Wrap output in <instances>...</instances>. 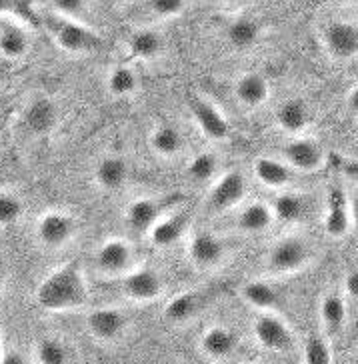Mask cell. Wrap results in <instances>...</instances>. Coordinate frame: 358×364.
Wrapping results in <instances>:
<instances>
[{"label": "cell", "instance_id": "obj_46", "mask_svg": "<svg viewBox=\"0 0 358 364\" xmlns=\"http://www.w3.org/2000/svg\"><path fill=\"white\" fill-rule=\"evenodd\" d=\"M0 356H2V331H0Z\"/></svg>", "mask_w": 358, "mask_h": 364}, {"label": "cell", "instance_id": "obj_20", "mask_svg": "<svg viewBox=\"0 0 358 364\" xmlns=\"http://www.w3.org/2000/svg\"><path fill=\"white\" fill-rule=\"evenodd\" d=\"M92 178L102 193H119L131 181V164L120 154H107L97 162Z\"/></svg>", "mask_w": 358, "mask_h": 364}, {"label": "cell", "instance_id": "obj_1", "mask_svg": "<svg viewBox=\"0 0 358 364\" xmlns=\"http://www.w3.org/2000/svg\"><path fill=\"white\" fill-rule=\"evenodd\" d=\"M34 299L46 312L80 311L88 302V284L82 267L76 260L63 262L44 277Z\"/></svg>", "mask_w": 358, "mask_h": 364}, {"label": "cell", "instance_id": "obj_15", "mask_svg": "<svg viewBox=\"0 0 358 364\" xmlns=\"http://www.w3.org/2000/svg\"><path fill=\"white\" fill-rule=\"evenodd\" d=\"M168 213V206L164 198H154V196H139L129 203L124 208V225L132 235H148L151 228L161 216Z\"/></svg>", "mask_w": 358, "mask_h": 364}, {"label": "cell", "instance_id": "obj_37", "mask_svg": "<svg viewBox=\"0 0 358 364\" xmlns=\"http://www.w3.org/2000/svg\"><path fill=\"white\" fill-rule=\"evenodd\" d=\"M0 14L9 16L18 22L36 24V12H34V0H0Z\"/></svg>", "mask_w": 358, "mask_h": 364}, {"label": "cell", "instance_id": "obj_7", "mask_svg": "<svg viewBox=\"0 0 358 364\" xmlns=\"http://www.w3.org/2000/svg\"><path fill=\"white\" fill-rule=\"evenodd\" d=\"M246 194H249V182H246V176L242 172H222L210 182L207 206L217 215L232 213L246 200Z\"/></svg>", "mask_w": 358, "mask_h": 364}, {"label": "cell", "instance_id": "obj_39", "mask_svg": "<svg viewBox=\"0 0 358 364\" xmlns=\"http://www.w3.org/2000/svg\"><path fill=\"white\" fill-rule=\"evenodd\" d=\"M50 6L55 14L68 16V18H80L87 11V0H50Z\"/></svg>", "mask_w": 358, "mask_h": 364}, {"label": "cell", "instance_id": "obj_19", "mask_svg": "<svg viewBox=\"0 0 358 364\" xmlns=\"http://www.w3.org/2000/svg\"><path fill=\"white\" fill-rule=\"evenodd\" d=\"M252 174L256 182L268 191H286L294 182L296 172L281 156H261L252 164Z\"/></svg>", "mask_w": 358, "mask_h": 364}, {"label": "cell", "instance_id": "obj_24", "mask_svg": "<svg viewBox=\"0 0 358 364\" xmlns=\"http://www.w3.org/2000/svg\"><path fill=\"white\" fill-rule=\"evenodd\" d=\"M31 50V36L24 24L9 16H0V56L21 60Z\"/></svg>", "mask_w": 358, "mask_h": 364}, {"label": "cell", "instance_id": "obj_28", "mask_svg": "<svg viewBox=\"0 0 358 364\" xmlns=\"http://www.w3.org/2000/svg\"><path fill=\"white\" fill-rule=\"evenodd\" d=\"M126 48L132 58L142 60V63H154L164 54L166 43L164 36L154 28H139L129 36Z\"/></svg>", "mask_w": 358, "mask_h": 364}, {"label": "cell", "instance_id": "obj_16", "mask_svg": "<svg viewBox=\"0 0 358 364\" xmlns=\"http://www.w3.org/2000/svg\"><path fill=\"white\" fill-rule=\"evenodd\" d=\"M60 107L53 97H36L22 112V124L33 136H46L58 127Z\"/></svg>", "mask_w": 358, "mask_h": 364}, {"label": "cell", "instance_id": "obj_30", "mask_svg": "<svg viewBox=\"0 0 358 364\" xmlns=\"http://www.w3.org/2000/svg\"><path fill=\"white\" fill-rule=\"evenodd\" d=\"M261 24L252 16H237L224 28V38L234 50H250L261 41Z\"/></svg>", "mask_w": 358, "mask_h": 364}, {"label": "cell", "instance_id": "obj_45", "mask_svg": "<svg viewBox=\"0 0 358 364\" xmlns=\"http://www.w3.org/2000/svg\"><path fill=\"white\" fill-rule=\"evenodd\" d=\"M4 299V280L0 279V302Z\"/></svg>", "mask_w": 358, "mask_h": 364}, {"label": "cell", "instance_id": "obj_18", "mask_svg": "<svg viewBox=\"0 0 358 364\" xmlns=\"http://www.w3.org/2000/svg\"><path fill=\"white\" fill-rule=\"evenodd\" d=\"M274 223H276V218L272 213L271 203H264V200L242 203L234 215V228L249 236L268 232Z\"/></svg>", "mask_w": 358, "mask_h": 364}, {"label": "cell", "instance_id": "obj_13", "mask_svg": "<svg viewBox=\"0 0 358 364\" xmlns=\"http://www.w3.org/2000/svg\"><path fill=\"white\" fill-rule=\"evenodd\" d=\"M190 107V117L195 120L196 129L200 130V134L210 142H224L230 136V124H228L227 114L207 97L190 98L188 102Z\"/></svg>", "mask_w": 358, "mask_h": 364}, {"label": "cell", "instance_id": "obj_6", "mask_svg": "<svg viewBox=\"0 0 358 364\" xmlns=\"http://www.w3.org/2000/svg\"><path fill=\"white\" fill-rule=\"evenodd\" d=\"M78 235V220L66 210H46L36 218L34 236L46 250L66 248Z\"/></svg>", "mask_w": 358, "mask_h": 364}, {"label": "cell", "instance_id": "obj_4", "mask_svg": "<svg viewBox=\"0 0 358 364\" xmlns=\"http://www.w3.org/2000/svg\"><path fill=\"white\" fill-rule=\"evenodd\" d=\"M252 336L266 353L291 354L296 350V336L293 328L276 314V311L256 312L252 321Z\"/></svg>", "mask_w": 358, "mask_h": 364}, {"label": "cell", "instance_id": "obj_42", "mask_svg": "<svg viewBox=\"0 0 358 364\" xmlns=\"http://www.w3.org/2000/svg\"><path fill=\"white\" fill-rule=\"evenodd\" d=\"M24 360H28V356H24L21 353H12V350H2V356H0V363H24Z\"/></svg>", "mask_w": 358, "mask_h": 364}, {"label": "cell", "instance_id": "obj_27", "mask_svg": "<svg viewBox=\"0 0 358 364\" xmlns=\"http://www.w3.org/2000/svg\"><path fill=\"white\" fill-rule=\"evenodd\" d=\"M271 206L276 223H283V225H296L308 216V198L304 194L294 193L291 188L278 191L272 198Z\"/></svg>", "mask_w": 358, "mask_h": 364}, {"label": "cell", "instance_id": "obj_47", "mask_svg": "<svg viewBox=\"0 0 358 364\" xmlns=\"http://www.w3.org/2000/svg\"><path fill=\"white\" fill-rule=\"evenodd\" d=\"M208 2H217L218 4V2H227V0H208Z\"/></svg>", "mask_w": 358, "mask_h": 364}, {"label": "cell", "instance_id": "obj_14", "mask_svg": "<svg viewBox=\"0 0 358 364\" xmlns=\"http://www.w3.org/2000/svg\"><path fill=\"white\" fill-rule=\"evenodd\" d=\"M240 346L237 332L227 324H210L198 336V353L210 363L230 360Z\"/></svg>", "mask_w": 358, "mask_h": 364}, {"label": "cell", "instance_id": "obj_36", "mask_svg": "<svg viewBox=\"0 0 358 364\" xmlns=\"http://www.w3.org/2000/svg\"><path fill=\"white\" fill-rule=\"evenodd\" d=\"M24 216V203L12 191H0V228H11Z\"/></svg>", "mask_w": 358, "mask_h": 364}, {"label": "cell", "instance_id": "obj_2", "mask_svg": "<svg viewBox=\"0 0 358 364\" xmlns=\"http://www.w3.org/2000/svg\"><path fill=\"white\" fill-rule=\"evenodd\" d=\"M53 43L68 54H94L104 48V38L78 18L50 14L44 18Z\"/></svg>", "mask_w": 358, "mask_h": 364}, {"label": "cell", "instance_id": "obj_21", "mask_svg": "<svg viewBox=\"0 0 358 364\" xmlns=\"http://www.w3.org/2000/svg\"><path fill=\"white\" fill-rule=\"evenodd\" d=\"M234 98L246 110H256L264 107L271 98V82L261 73H244L234 82Z\"/></svg>", "mask_w": 358, "mask_h": 364}, {"label": "cell", "instance_id": "obj_33", "mask_svg": "<svg viewBox=\"0 0 358 364\" xmlns=\"http://www.w3.org/2000/svg\"><path fill=\"white\" fill-rule=\"evenodd\" d=\"M220 174V159L215 150H200L186 162V176L195 184H210Z\"/></svg>", "mask_w": 358, "mask_h": 364}, {"label": "cell", "instance_id": "obj_8", "mask_svg": "<svg viewBox=\"0 0 358 364\" xmlns=\"http://www.w3.org/2000/svg\"><path fill=\"white\" fill-rule=\"evenodd\" d=\"M120 294L122 299L136 304H151L164 296L166 282L164 277L151 267H134L120 277Z\"/></svg>", "mask_w": 358, "mask_h": 364}, {"label": "cell", "instance_id": "obj_9", "mask_svg": "<svg viewBox=\"0 0 358 364\" xmlns=\"http://www.w3.org/2000/svg\"><path fill=\"white\" fill-rule=\"evenodd\" d=\"M134 247L126 238L110 236L98 245L92 262L98 274L107 279H120L134 268Z\"/></svg>", "mask_w": 358, "mask_h": 364}, {"label": "cell", "instance_id": "obj_38", "mask_svg": "<svg viewBox=\"0 0 358 364\" xmlns=\"http://www.w3.org/2000/svg\"><path fill=\"white\" fill-rule=\"evenodd\" d=\"M146 9L152 16L166 21L185 12L186 0H146Z\"/></svg>", "mask_w": 358, "mask_h": 364}, {"label": "cell", "instance_id": "obj_34", "mask_svg": "<svg viewBox=\"0 0 358 364\" xmlns=\"http://www.w3.org/2000/svg\"><path fill=\"white\" fill-rule=\"evenodd\" d=\"M303 360L308 364H328L335 360L332 344L326 332H316L306 338L303 346Z\"/></svg>", "mask_w": 358, "mask_h": 364}, {"label": "cell", "instance_id": "obj_41", "mask_svg": "<svg viewBox=\"0 0 358 364\" xmlns=\"http://www.w3.org/2000/svg\"><path fill=\"white\" fill-rule=\"evenodd\" d=\"M347 107H348V110L354 114V117H358V82L352 86L350 90H348Z\"/></svg>", "mask_w": 358, "mask_h": 364}, {"label": "cell", "instance_id": "obj_17", "mask_svg": "<svg viewBox=\"0 0 358 364\" xmlns=\"http://www.w3.org/2000/svg\"><path fill=\"white\" fill-rule=\"evenodd\" d=\"M322 225H325V232L330 238H345L350 232V228H354L350 215V198L340 186L330 188L328 193Z\"/></svg>", "mask_w": 358, "mask_h": 364}, {"label": "cell", "instance_id": "obj_3", "mask_svg": "<svg viewBox=\"0 0 358 364\" xmlns=\"http://www.w3.org/2000/svg\"><path fill=\"white\" fill-rule=\"evenodd\" d=\"M313 260V247L303 236L288 235L278 238L264 257V267L272 274H294L300 272Z\"/></svg>", "mask_w": 358, "mask_h": 364}, {"label": "cell", "instance_id": "obj_31", "mask_svg": "<svg viewBox=\"0 0 358 364\" xmlns=\"http://www.w3.org/2000/svg\"><path fill=\"white\" fill-rule=\"evenodd\" d=\"M141 88V78L131 65H116L107 75V92L116 100L132 98Z\"/></svg>", "mask_w": 358, "mask_h": 364}, {"label": "cell", "instance_id": "obj_43", "mask_svg": "<svg viewBox=\"0 0 358 364\" xmlns=\"http://www.w3.org/2000/svg\"><path fill=\"white\" fill-rule=\"evenodd\" d=\"M348 198H350V215H352V226H357L358 228V191L357 193L348 194Z\"/></svg>", "mask_w": 358, "mask_h": 364}, {"label": "cell", "instance_id": "obj_11", "mask_svg": "<svg viewBox=\"0 0 358 364\" xmlns=\"http://www.w3.org/2000/svg\"><path fill=\"white\" fill-rule=\"evenodd\" d=\"M278 156L296 174H313V172H318L325 166L326 150L316 139L298 134L284 144Z\"/></svg>", "mask_w": 358, "mask_h": 364}, {"label": "cell", "instance_id": "obj_26", "mask_svg": "<svg viewBox=\"0 0 358 364\" xmlns=\"http://www.w3.org/2000/svg\"><path fill=\"white\" fill-rule=\"evenodd\" d=\"M318 316H320V322H322V332H326L328 336L338 334L342 331L348 316V304L345 292L335 289L325 292L320 302H318Z\"/></svg>", "mask_w": 358, "mask_h": 364}, {"label": "cell", "instance_id": "obj_22", "mask_svg": "<svg viewBox=\"0 0 358 364\" xmlns=\"http://www.w3.org/2000/svg\"><path fill=\"white\" fill-rule=\"evenodd\" d=\"M274 124L288 136L304 134L310 124V110L303 98H286L274 110Z\"/></svg>", "mask_w": 358, "mask_h": 364}, {"label": "cell", "instance_id": "obj_5", "mask_svg": "<svg viewBox=\"0 0 358 364\" xmlns=\"http://www.w3.org/2000/svg\"><path fill=\"white\" fill-rule=\"evenodd\" d=\"M186 255L196 270L212 272L227 262L230 257V247L222 235L210 232V230H196L188 238Z\"/></svg>", "mask_w": 358, "mask_h": 364}, {"label": "cell", "instance_id": "obj_29", "mask_svg": "<svg viewBox=\"0 0 358 364\" xmlns=\"http://www.w3.org/2000/svg\"><path fill=\"white\" fill-rule=\"evenodd\" d=\"M202 309V296L196 290H185L174 294L173 299L166 300L164 304V318L174 324V326H183L188 324L198 316V312Z\"/></svg>", "mask_w": 358, "mask_h": 364}, {"label": "cell", "instance_id": "obj_25", "mask_svg": "<svg viewBox=\"0 0 358 364\" xmlns=\"http://www.w3.org/2000/svg\"><path fill=\"white\" fill-rule=\"evenodd\" d=\"M185 146V136L176 127L158 124L148 132V149L161 161H174V159L183 156Z\"/></svg>", "mask_w": 358, "mask_h": 364}, {"label": "cell", "instance_id": "obj_40", "mask_svg": "<svg viewBox=\"0 0 358 364\" xmlns=\"http://www.w3.org/2000/svg\"><path fill=\"white\" fill-rule=\"evenodd\" d=\"M342 289H345V296L347 299L358 302V267L352 268L347 277H345Z\"/></svg>", "mask_w": 358, "mask_h": 364}, {"label": "cell", "instance_id": "obj_23", "mask_svg": "<svg viewBox=\"0 0 358 364\" xmlns=\"http://www.w3.org/2000/svg\"><path fill=\"white\" fill-rule=\"evenodd\" d=\"M188 232V218L183 213H166L161 220L152 226L148 232V240L154 248L166 250L176 247Z\"/></svg>", "mask_w": 358, "mask_h": 364}, {"label": "cell", "instance_id": "obj_35", "mask_svg": "<svg viewBox=\"0 0 358 364\" xmlns=\"http://www.w3.org/2000/svg\"><path fill=\"white\" fill-rule=\"evenodd\" d=\"M31 358L43 364H60L66 363L70 356H68V346L60 338L44 336V338H40L38 343L34 344V354Z\"/></svg>", "mask_w": 358, "mask_h": 364}, {"label": "cell", "instance_id": "obj_10", "mask_svg": "<svg viewBox=\"0 0 358 364\" xmlns=\"http://www.w3.org/2000/svg\"><path fill=\"white\" fill-rule=\"evenodd\" d=\"M88 334L100 344H116L131 331V316L116 306H98L85 318Z\"/></svg>", "mask_w": 358, "mask_h": 364}, {"label": "cell", "instance_id": "obj_32", "mask_svg": "<svg viewBox=\"0 0 358 364\" xmlns=\"http://www.w3.org/2000/svg\"><path fill=\"white\" fill-rule=\"evenodd\" d=\"M240 296L250 309H254L256 312L276 311L278 300H281L278 290L266 280H250V282H246L240 290Z\"/></svg>", "mask_w": 358, "mask_h": 364}, {"label": "cell", "instance_id": "obj_12", "mask_svg": "<svg viewBox=\"0 0 358 364\" xmlns=\"http://www.w3.org/2000/svg\"><path fill=\"white\" fill-rule=\"evenodd\" d=\"M322 44L328 56L337 63L358 58V24L345 18L330 21L322 31Z\"/></svg>", "mask_w": 358, "mask_h": 364}, {"label": "cell", "instance_id": "obj_44", "mask_svg": "<svg viewBox=\"0 0 358 364\" xmlns=\"http://www.w3.org/2000/svg\"><path fill=\"white\" fill-rule=\"evenodd\" d=\"M347 172L350 176H357L358 178V161H352L347 164Z\"/></svg>", "mask_w": 358, "mask_h": 364}]
</instances>
